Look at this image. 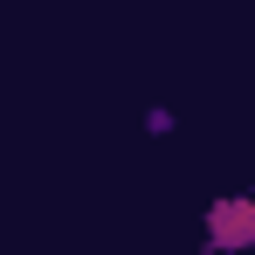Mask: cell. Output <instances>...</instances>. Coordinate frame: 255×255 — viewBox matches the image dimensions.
<instances>
[{
    "label": "cell",
    "instance_id": "obj_1",
    "mask_svg": "<svg viewBox=\"0 0 255 255\" xmlns=\"http://www.w3.org/2000/svg\"><path fill=\"white\" fill-rule=\"evenodd\" d=\"M207 249H214V255H242V249H255V200H249V193L214 200V214H207Z\"/></svg>",
    "mask_w": 255,
    "mask_h": 255
},
{
    "label": "cell",
    "instance_id": "obj_2",
    "mask_svg": "<svg viewBox=\"0 0 255 255\" xmlns=\"http://www.w3.org/2000/svg\"><path fill=\"white\" fill-rule=\"evenodd\" d=\"M145 131H152V138H172V111H166V104L145 111Z\"/></svg>",
    "mask_w": 255,
    "mask_h": 255
}]
</instances>
